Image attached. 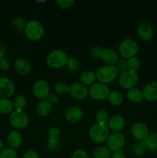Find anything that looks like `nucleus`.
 Instances as JSON below:
<instances>
[{
    "label": "nucleus",
    "instance_id": "nucleus-1",
    "mask_svg": "<svg viewBox=\"0 0 157 158\" xmlns=\"http://www.w3.org/2000/svg\"><path fill=\"white\" fill-rule=\"evenodd\" d=\"M69 60V56L65 51L55 49L47 56L46 62L47 66L51 69H58L66 66Z\"/></svg>",
    "mask_w": 157,
    "mask_h": 158
},
{
    "label": "nucleus",
    "instance_id": "nucleus-2",
    "mask_svg": "<svg viewBox=\"0 0 157 158\" xmlns=\"http://www.w3.org/2000/svg\"><path fill=\"white\" fill-rule=\"evenodd\" d=\"M24 33L26 38L31 41H38L44 35L45 29L40 22L37 20H30L26 23Z\"/></svg>",
    "mask_w": 157,
    "mask_h": 158
},
{
    "label": "nucleus",
    "instance_id": "nucleus-3",
    "mask_svg": "<svg viewBox=\"0 0 157 158\" xmlns=\"http://www.w3.org/2000/svg\"><path fill=\"white\" fill-rule=\"evenodd\" d=\"M97 80L103 84H109L112 83L118 77L119 73L115 66L105 65L99 68L96 71Z\"/></svg>",
    "mask_w": 157,
    "mask_h": 158
},
{
    "label": "nucleus",
    "instance_id": "nucleus-4",
    "mask_svg": "<svg viewBox=\"0 0 157 158\" xmlns=\"http://www.w3.org/2000/svg\"><path fill=\"white\" fill-rule=\"evenodd\" d=\"M110 134V131L107 125L95 123L92 125L89 131V138L95 143H102L107 140Z\"/></svg>",
    "mask_w": 157,
    "mask_h": 158
},
{
    "label": "nucleus",
    "instance_id": "nucleus-5",
    "mask_svg": "<svg viewBox=\"0 0 157 158\" xmlns=\"http://www.w3.org/2000/svg\"><path fill=\"white\" fill-rule=\"evenodd\" d=\"M139 44L132 39H126L119 46V53L122 58L129 60L135 57L139 52Z\"/></svg>",
    "mask_w": 157,
    "mask_h": 158
},
{
    "label": "nucleus",
    "instance_id": "nucleus-6",
    "mask_svg": "<svg viewBox=\"0 0 157 158\" xmlns=\"http://www.w3.org/2000/svg\"><path fill=\"white\" fill-rule=\"evenodd\" d=\"M110 93L109 86L106 84L99 83H95L89 87V95L94 100H104L108 99Z\"/></svg>",
    "mask_w": 157,
    "mask_h": 158
},
{
    "label": "nucleus",
    "instance_id": "nucleus-7",
    "mask_svg": "<svg viewBox=\"0 0 157 158\" xmlns=\"http://www.w3.org/2000/svg\"><path fill=\"white\" fill-rule=\"evenodd\" d=\"M9 120L10 124L16 129H23L26 127L29 122V117L24 111L15 110L9 114Z\"/></svg>",
    "mask_w": 157,
    "mask_h": 158
},
{
    "label": "nucleus",
    "instance_id": "nucleus-8",
    "mask_svg": "<svg viewBox=\"0 0 157 158\" xmlns=\"http://www.w3.org/2000/svg\"><path fill=\"white\" fill-rule=\"evenodd\" d=\"M139 82L138 73L127 71L124 73L120 74L119 78V85L124 89H132L137 85Z\"/></svg>",
    "mask_w": 157,
    "mask_h": 158
},
{
    "label": "nucleus",
    "instance_id": "nucleus-9",
    "mask_svg": "<svg viewBox=\"0 0 157 158\" xmlns=\"http://www.w3.org/2000/svg\"><path fill=\"white\" fill-rule=\"evenodd\" d=\"M32 94L34 97L40 100H46L50 94V86L45 80H38L32 86Z\"/></svg>",
    "mask_w": 157,
    "mask_h": 158
},
{
    "label": "nucleus",
    "instance_id": "nucleus-10",
    "mask_svg": "<svg viewBox=\"0 0 157 158\" xmlns=\"http://www.w3.org/2000/svg\"><path fill=\"white\" fill-rule=\"evenodd\" d=\"M106 147L110 151H116L122 150L126 142V137L122 132H113L109 134L106 140Z\"/></svg>",
    "mask_w": 157,
    "mask_h": 158
},
{
    "label": "nucleus",
    "instance_id": "nucleus-11",
    "mask_svg": "<svg viewBox=\"0 0 157 158\" xmlns=\"http://www.w3.org/2000/svg\"><path fill=\"white\" fill-rule=\"evenodd\" d=\"M15 86L11 79L0 77V98L9 99L15 94Z\"/></svg>",
    "mask_w": 157,
    "mask_h": 158
},
{
    "label": "nucleus",
    "instance_id": "nucleus-12",
    "mask_svg": "<svg viewBox=\"0 0 157 158\" xmlns=\"http://www.w3.org/2000/svg\"><path fill=\"white\" fill-rule=\"evenodd\" d=\"M132 136L138 141H144L149 135L148 127L142 122L135 123L131 127Z\"/></svg>",
    "mask_w": 157,
    "mask_h": 158
},
{
    "label": "nucleus",
    "instance_id": "nucleus-13",
    "mask_svg": "<svg viewBox=\"0 0 157 158\" xmlns=\"http://www.w3.org/2000/svg\"><path fill=\"white\" fill-rule=\"evenodd\" d=\"M69 94L77 100H83L89 96V89L81 83H74L70 85Z\"/></svg>",
    "mask_w": 157,
    "mask_h": 158
},
{
    "label": "nucleus",
    "instance_id": "nucleus-14",
    "mask_svg": "<svg viewBox=\"0 0 157 158\" xmlns=\"http://www.w3.org/2000/svg\"><path fill=\"white\" fill-rule=\"evenodd\" d=\"M143 95V99L146 101L155 102L157 100V81L152 80L149 82L143 87L142 90Z\"/></svg>",
    "mask_w": 157,
    "mask_h": 158
},
{
    "label": "nucleus",
    "instance_id": "nucleus-15",
    "mask_svg": "<svg viewBox=\"0 0 157 158\" xmlns=\"http://www.w3.org/2000/svg\"><path fill=\"white\" fill-rule=\"evenodd\" d=\"M100 59L106 63V65L114 66L118 62L119 56L114 49L110 48H105L102 51Z\"/></svg>",
    "mask_w": 157,
    "mask_h": 158
},
{
    "label": "nucleus",
    "instance_id": "nucleus-16",
    "mask_svg": "<svg viewBox=\"0 0 157 158\" xmlns=\"http://www.w3.org/2000/svg\"><path fill=\"white\" fill-rule=\"evenodd\" d=\"M106 125L109 131L113 132H121L122 130L126 126V120L122 116L114 115L109 118Z\"/></svg>",
    "mask_w": 157,
    "mask_h": 158
},
{
    "label": "nucleus",
    "instance_id": "nucleus-17",
    "mask_svg": "<svg viewBox=\"0 0 157 158\" xmlns=\"http://www.w3.org/2000/svg\"><path fill=\"white\" fill-rule=\"evenodd\" d=\"M137 33L139 37L143 41L149 42L152 40L154 35V32L151 26L148 23H143L139 26L137 29Z\"/></svg>",
    "mask_w": 157,
    "mask_h": 158
},
{
    "label": "nucleus",
    "instance_id": "nucleus-18",
    "mask_svg": "<svg viewBox=\"0 0 157 158\" xmlns=\"http://www.w3.org/2000/svg\"><path fill=\"white\" fill-rule=\"evenodd\" d=\"M66 120L70 123H77L83 117V111L78 106H71L65 113Z\"/></svg>",
    "mask_w": 157,
    "mask_h": 158
},
{
    "label": "nucleus",
    "instance_id": "nucleus-19",
    "mask_svg": "<svg viewBox=\"0 0 157 158\" xmlns=\"http://www.w3.org/2000/svg\"><path fill=\"white\" fill-rule=\"evenodd\" d=\"M14 69L17 73L22 76H27L31 72V65L26 59L18 58L14 63Z\"/></svg>",
    "mask_w": 157,
    "mask_h": 158
},
{
    "label": "nucleus",
    "instance_id": "nucleus-20",
    "mask_svg": "<svg viewBox=\"0 0 157 158\" xmlns=\"http://www.w3.org/2000/svg\"><path fill=\"white\" fill-rule=\"evenodd\" d=\"M7 143L9 148L14 150L19 148L22 143V136L19 131L16 130L10 131L7 136Z\"/></svg>",
    "mask_w": 157,
    "mask_h": 158
},
{
    "label": "nucleus",
    "instance_id": "nucleus-21",
    "mask_svg": "<svg viewBox=\"0 0 157 158\" xmlns=\"http://www.w3.org/2000/svg\"><path fill=\"white\" fill-rule=\"evenodd\" d=\"M37 114L40 117H47L52 113V105L47 100H40L35 107Z\"/></svg>",
    "mask_w": 157,
    "mask_h": 158
},
{
    "label": "nucleus",
    "instance_id": "nucleus-22",
    "mask_svg": "<svg viewBox=\"0 0 157 158\" xmlns=\"http://www.w3.org/2000/svg\"><path fill=\"white\" fill-rule=\"evenodd\" d=\"M97 80L96 73L93 71L87 70L83 72L80 76V83L84 86H92Z\"/></svg>",
    "mask_w": 157,
    "mask_h": 158
},
{
    "label": "nucleus",
    "instance_id": "nucleus-23",
    "mask_svg": "<svg viewBox=\"0 0 157 158\" xmlns=\"http://www.w3.org/2000/svg\"><path fill=\"white\" fill-rule=\"evenodd\" d=\"M126 97H127V99L129 101L133 103H140L143 100V92L136 87L129 89L127 91V94H126Z\"/></svg>",
    "mask_w": 157,
    "mask_h": 158
},
{
    "label": "nucleus",
    "instance_id": "nucleus-24",
    "mask_svg": "<svg viewBox=\"0 0 157 158\" xmlns=\"http://www.w3.org/2000/svg\"><path fill=\"white\" fill-rule=\"evenodd\" d=\"M144 142L146 143L147 150L153 154H157V133L149 134Z\"/></svg>",
    "mask_w": 157,
    "mask_h": 158
},
{
    "label": "nucleus",
    "instance_id": "nucleus-25",
    "mask_svg": "<svg viewBox=\"0 0 157 158\" xmlns=\"http://www.w3.org/2000/svg\"><path fill=\"white\" fill-rule=\"evenodd\" d=\"M13 110V103L10 99L0 98V114H10Z\"/></svg>",
    "mask_w": 157,
    "mask_h": 158
},
{
    "label": "nucleus",
    "instance_id": "nucleus-26",
    "mask_svg": "<svg viewBox=\"0 0 157 158\" xmlns=\"http://www.w3.org/2000/svg\"><path fill=\"white\" fill-rule=\"evenodd\" d=\"M108 100L109 103L114 106H119L122 105L123 102V96L119 91L112 90L110 91L108 97Z\"/></svg>",
    "mask_w": 157,
    "mask_h": 158
},
{
    "label": "nucleus",
    "instance_id": "nucleus-27",
    "mask_svg": "<svg viewBox=\"0 0 157 158\" xmlns=\"http://www.w3.org/2000/svg\"><path fill=\"white\" fill-rule=\"evenodd\" d=\"M111 155L110 150L106 146L97 147L92 153L93 158H110Z\"/></svg>",
    "mask_w": 157,
    "mask_h": 158
},
{
    "label": "nucleus",
    "instance_id": "nucleus-28",
    "mask_svg": "<svg viewBox=\"0 0 157 158\" xmlns=\"http://www.w3.org/2000/svg\"><path fill=\"white\" fill-rule=\"evenodd\" d=\"M14 110H15L23 111L27 106V100L22 95H18L12 100Z\"/></svg>",
    "mask_w": 157,
    "mask_h": 158
},
{
    "label": "nucleus",
    "instance_id": "nucleus-29",
    "mask_svg": "<svg viewBox=\"0 0 157 158\" xmlns=\"http://www.w3.org/2000/svg\"><path fill=\"white\" fill-rule=\"evenodd\" d=\"M146 151H147V148L144 141L136 142L132 148V152L138 157H143V156L146 155Z\"/></svg>",
    "mask_w": 157,
    "mask_h": 158
},
{
    "label": "nucleus",
    "instance_id": "nucleus-30",
    "mask_svg": "<svg viewBox=\"0 0 157 158\" xmlns=\"http://www.w3.org/2000/svg\"><path fill=\"white\" fill-rule=\"evenodd\" d=\"M26 25V21L23 19V18L18 16L15 17V18L12 20V23H11V26H12V29L18 32H24Z\"/></svg>",
    "mask_w": 157,
    "mask_h": 158
},
{
    "label": "nucleus",
    "instance_id": "nucleus-31",
    "mask_svg": "<svg viewBox=\"0 0 157 158\" xmlns=\"http://www.w3.org/2000/svg\"><path fill=\"white\" fill-rule=\"evenodd\" d=\"M61 131L57 127H52L48 132V142L60 141Z\"/></svg>",
    "mask_w": 157,
    "mask_h": 158
},
{
    "label": "nucleus",
    "instance_id": "nucleus-32",
    "mask_svg": "<svg viewBox=\"0 0 157 158\" xmlns=\"http://www.w3.org/2000/svg\"><path fill=\"white\" fill-rule=\"evenodd\" d=\"M109 118L110 117H109V113L104 109L99 110V111H97L96 114H95V120H96L97 123H99V124L106 125Z\"/></svg>",
    "mask_w": 157,
    "mask_h": 158
},
{
    "label": "nucleus",
    "instance_id": "nucleus-33",
    "mask_svg": "<svg viewBox=\"0 0 157 158\" xmlns=\"http://www.w3.org/2000/svg\"><path fill=\"white\" fill-rule=\"evenodd\" d=\"M140 66H141V62L138 57H132L127 60L128 71L137 73V71L140 69Z\"/></svg>",
    "mask_w": 157,
    "mask_h": 158
},
{
    "label": "nucleus",
    "instance_id": "nucleus-34",
    "mask_svg": "<svg viewBox=\"0 0 157 158\" xmlns=\"http://www.w3.org/2000/svg\"><path fill=\"white\" fill-rule=\"evenodd\" d=\"M69 89H70V86L63 82H58L54 86L55 94H56L57 95H64L66 94H69Z\"/></svg>",
    "mask_w": 157,
    "mask_h": 158
},
{
    "label": "nucleus",
    "instance_id": "nucleus-35",
    "mask_svg": "<svg viewBox=\"0 0 157 158\" xmlns=\"http://www.w3.org/2000/svg\"><path fill=\"white\" fill-rule=\"evenodd\" d=\"M79 62L77 59L75 58H69V61H68L67 65H66V69L69 71V73H75L79 69Z\"/></svg>",
    "mask_w": 157,
    "mask_h": 158
},
{
    "label": "nucleus",
    "instance_id": "nucleus-36",
    "mask_svg": "<svg viewBox=\"0 0 157 158\" xmlns=\"http://www.w3.org/2000/svg\"><path fill=\"white\" fill-rule=\"evenodd\" d=\"M0 158H18L15 150L10 148H5L0 153Z\"/></svg>",
    "mask_w": 157,
    "mask_h": 158
},
{
    "label": "nucleus",
    "instance_id": "nucleus-37",
    "mask_svg": "<svg viewBox=\"0 0 157 158\" xmlns=\"http://www.w3.org/2000/svg\"><path fill=\"white\" fill-rule=\"evenodd\" d=\"M115 67H116L117 70H118L119 74H122L127 72V60H125V59L123 58L119 60L118 62H117Z\"/></svg>",
    "mask_w": 157,
    "mask_h": 158
},
{
    "label": "nucleus",
    "instance_id": "nucleus-38",
    "mask_svg": "<svg viewBox=\"0 0 157 158\" xmlns=\"http://www.w3.org/2000/svg\"><path fill=\"white\" fill-rule=\"evenodd\" d=\"M75 3V0H57L56 4L59 8L63 9L72 7Z\"/></svg>",
    "mask_w": 157,
    "mask_h": 158
},
{
    "label": "nucleus",
    "instance_id": "nucleus-39",
    "mask_svg": "<svg viewBox=\"0 0 157 158\" xmlns=\"http://www.w3.org/2000/svg\"><path fill=\"white\" fill-rule=\"evenodd\" d=\"M71 158H89V157L85 150L77 149L72 153Z\"/></svg>",
    "mask_w": 157,
    "mask_h": 158
},
{
    "label": "nucleus",
    "instance_id": "nucleus-40",
    "mask_svg": "<svg viewBox=\"0 0 157 158\" xmlns=\"http://www.w3.org/2000/svg\"><path fill=\"white\" fill-rule=\"evenodd\" d=\"M103 51V48L100 46H94L91 48L90 49V53L92 57L95 59H100V55Z\"/></svg>",
    "mask_w": 157,
    "mask_h": 158
},
{
    "label": "nucleus",
    "instance_id": "nucleus-41",
    "mask_svg": "<svg viewBox=\"0 0 157 158\" xmlns=\"http://www.w3.org/2000/svg\"><path fill=\"white\" fill-rule=\"evenodd\" d=\"M10 68V62L7 58H4L0 60V69L2 71H7Z\"/></svg>",
    "mask_w": 157,
    "mask_h": 158
},
{
    "label": "nucleus",
    "instance_id": "nucleus-42",
    "mask_svg": "<svg viewBox=\"0 0 157 158\" xmlns=\"http://www.w3.org/2000/svg\"><path fill=\"white\" fill-rule=\"evenodd\" d=\"M47 148L48 149L52 151H57L60 148L61 146V143L60 141L58 142H48L47 141Z\"/></svg>",
    "mask_w": 157,
    "mask_h": 158
},
{
    "label": "nucleus",
    "instance_id": "nucleus-43",
    "mask_svg": "<svg viewBox=\"0 0 157 158\" xmlns=\"http://www.w3.org/2000/svg\"><path fill=\"white\" fill-rule=\"evenodd\" d=\"M22 158H39V156L36 151H33V150H29L23 154Z\"/></svg>",
    "mask_w": 157,
    "mask_h": 158
},
{
    "label": "nucleus",
    "instance_id": "nucleus-44",
    "mask_svg": "<svg viewBox=\"0 0 157 158\" xmlns=\"http://www.w3.org/2000/svg\"><path fill=\"white\" fill-rule=\"evenodd\" d=\"M46 100H47L52 105L57 104V103L59 102V98H58V95H57L56 94H55V93H54V94H49V97H48V98L46 99Z\"/></svg>",
    "mask_w": 157,
    "mask_h": 158
},
{
    "label": "nucleus",
    "instance_id": "nucleus-45",
    "mask_svg": "<svg viewBox=\"0 0 157 158\" xmlns=\"http://www.w3.org/2000/svg\"><path fill=\"white\" fill-rule=\"evenodd\" d=\"M112 158H126V155L125 154L124 151H123L122 150L119 151H116L112 152V155H111Z\"/></svg>",
    "mask_w": 157,
    "mask_h": 158
},
{
    "label": "nucleus",
    "instance_id": "nucleus-46",
    "mask_svg": "<svg viewBox=\"0 0 157 158\" xmlns=\"http://www.w3.org/2000/svg\"><path fill=\"white\" fill-rule=\"evenodd\" d=\"M6 52V48L5 46V43L0 40V60L4 58Z\"/></svg>",
    "mask_w": 157,
    "mask_h": 158
},
{
    "label": "nucleus",
    "instance_id": "nucleus-47",
    "mask_svg": "<svg viewBox=\"0 0 157 158\" xmlns=\"http://www.w3.org/2000/svg\"><path fill=\"white\" fill-rule=\"evenodd\" d=\"M3 149H4V144H3L2 140L0 139V153L2 152V151Z\"/></svg>",
    "mask_w": 157,
    "mask_h": 158
},
{
    "label": "nucleus",
    "instance_id": "nucleus-48",
    "mask_svg": "<svg viewBox=\"0 0 157 158\" xmlns=\"http://www.w3.org/2000/svg\"><path fill=\"white\" fill-rule=\"evenodd\" d=\"M36 2H38V3H44V2H46V1H37Z\"/></svg>",
    "mask_w": 157,
    "mask_h": 158
}]
</instances>
